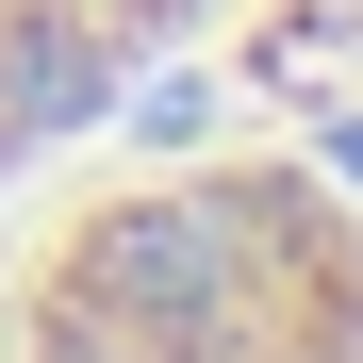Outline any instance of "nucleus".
Masks as SVG:
<instances>
[{
    "label": "nucleus",
    "instance_id": "obj_2",
    "mask_svg": "<svg viewBox=\"0 0 363 363\" xmlns=\"http://www.w3.org/2000/svg\"><path fill=\"white\" fill-rule=\"evenodd\" d=\"M231 0H0V199L67 182Z\"/></svg>",
    "mask_w": 363,
    "mask_h": 363
},
{
    "label": "nucleus",
    "instance_id": "obj_1",
    "mask_svg": "<svg viewBox=\"0 0 363 363\" xmlns=\"http://www.w3.org/2000/svg\"><path fill=\"white\" fill-rule=\"evenodd\" d=\"M0 363H363V182L314 149H182L33 215Z\"/></svg>",
    "mask_w": 363,
    "mask_h": 363
}]
</instances>
